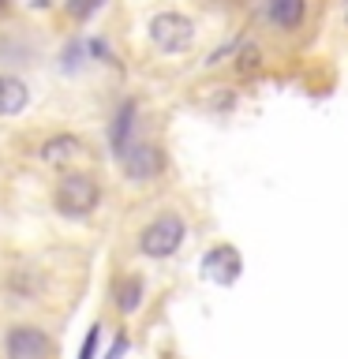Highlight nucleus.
Here are the masks:
<instances>
[{
    "instance_id": "1",
    "label": "nucleus",
    "mask_w": 348,
    "mask_h": 359,
    "mask_svg": "<svg viewBox=\"0 0 348 359\" xmlns=\"http://www.w3.org/2000/svg\"><path fill=\"white\" fill-rule=\"evenodd\" d=\"M53 202L64 217H90L101 202V184L90 172H64L56 180Z\"/></svg>"
},
{
    "instance_id": "2",
    "label": "nucleus",
    "mask_w": 348,
    "mask_h": 359,
    "mask_svg": "<svg viewBox=\"0 0 348 359\" xmlns=\"http://www.w3.org/2000/svg\"><path fill=\"white\" fill-rule=\"evenodd\" d=\"M187 240V224L180 213H161V217H154L146 229L139 232V251L146 258H173L180 247Z\"/></svg>"
},
{
    "instance_id": "3",
    "label": "nucleus",
    "mask_w": 348,
    "mask_h": 359,
    "mask_svg": "<svg viewBox=\"0 0 348 359\" xmlns=\"http://www.w3.org/2000/svg\"><path fill=\"white\" fill-rule=\"evenodd\" d=\"M146 30H150L154 49H161L168 56L187 53L191 45H195V19L184 15V11H157Z\"/></svg>"
},
{
    "instance_id": "4",
    "label": "nucleus",
    "mask_w": 348,
    "mask_h": 359,
    "mask_svg": "<svg viewBox=\"0 0 348 359\" xmlns=\"http://www.w3.org/2000/svg\"><path fill=\"white\" fill-rule=\"evenodd\" d=\"M120 168H123V176H128L131 184H150V180L161 176L165 154H161L157 142H131L128 154L120 157Z\"/></svg>"
},
{
    "instance_id": "5",
    "label": "nucleus",
    "mask_w": 348,
    "mask_h": 359,
    "mask_svg": "<svg viewBox=\"0 0 348 359\" xmlns=\"http://www.w3.org/2000/svg\"><path fill=\"white\" fill-rule=\"evenodd\" d=\"M53 341L38 325H11L4 333V359H49Z\"/></svg>"
},
{
    "instance_id": "6",
    "label": "nucleus",
    "mask_w": 348,
    "mask_h": 359,
    "mask_svg": "<svg viewBox=\"0 0 348 359\" xmlns=\"http://www.w3.org/2000/svg\"><path fill=\"white\" fill-rule=\"evenodd\" d=\"M243 273V255L236 251L232 243H213L206 255H202V277L213 280V285H221V288H229L236 285Z\"/></svg>"
},
{
    "instance_id": "7",
    "label": "nucleus",
    "mask_w": 348,
    "mask_h": 359,
    "mask_svg": "<svg viewBox=\"0 0 348 359\" xmlns=\"http://www.w3.org/2000/svg\"><path fill=\"white\" fill-rule=\"evenodd\" d=\"M83 154V142L75 139V135H53V139H45L41 142V150H38V157L45 165H53V168H64V165H72L75 157Z\"/></svg>"
},
{
    "instance_id": "8",
    "label": "nucleus",
    "mask_w": 348,
    "mask_h": 359,
    "mask_svg": "<svg viewBox=\"0 0 348 359\" xmlns=\"http://www.w3.org/2000/svg\"><path fill=\"white\" fill-rule=\"evenodd\" d=\"M135 112H139V105L128 97L123 105L116 109V116H112V128H109V146H112V157H120L128 154V146H131V128H135Z\"/></svg>"
},
{
    "instance_id": "9",
    "label": "nucleus",
    "mask_w": 348,
    "mask_h": 359,
    "mask_svg": "<svg viewBox=\"0 0 348 359\" xmlns=\"http://www.w3.org/2000/svg\"><path fill=\"white\" fill-rule=\"evenodd\" d=\"M30 105V86L15 75L0 72V116H19Z\"/></svg>"
},
{
    "instance_id": "10",
    "label": "nucleus",
    "mask_w": 348,
    "mask_h": 359,
    "mask_svg": "<svg viewBox=\"0 0 348 359\" xmlns=\"http://www.w3.org/2000/svg\"><path fill=\"white\" fill-rule=\"evenodd\" d=\"M142 292H146V285H142L139 273H123V277H116V285H112V303H116L120 314H135L142 307Z\"/></svg>"
},
{
    "instance_id": "11",
    "label": "nucleus",
    "mask_w": 348,
    "mask_h": 359,
    "mask_svg": "<svg viewBox=\"0 0 348 359\" xmlns=\"http://www.w3.org/2000/svg\"><path fill=\"white\" fill-rule=\"evenodd\" d=\"M266 15L277 30H300L303 15H307V0H269Z\"/></svg>"
},
{
    "instance_id": "12",
    "label": "nucleus",
    "mask_w": 348,
    "mask_h": 359,
    "mask_svg": "<svg viewBox=\"0 0 348 359\" xmlns=\"http://www.w3.org/2000/svg\"><path fill=\"white\" fill-rule=\"evenodd\" d=\"M8 285H11V292H15L19 299H34V296H38V288H41L34 269H11Z\"/></svg>"
},
{
    "instance_id": "13",
    "label": "nucleus",
    "mask_w": 348,
    "mask_h": 359,
    "mask_svg": "<svg viewBox=\"0 0 348 359\" xmlns=\"http://www.w3.org/2000/svg\"><path fill=\"white\" fill-rule=\"evenodd\" d=\"M258 67H262V53H258V45H243L240 56H236V72L251 75V72H258Z\"/></svg>"
},
{
    "instance_id": "14",
    "label": "nucleus",
    "mask_w": 348,
    "mask_h": 359,
    "mask_svg": "<svg viewBox=\"0 0 348 359\" xmlns=\"http://www.w3.org/2000/svg\"><path fill=\"white\" fill-rule=\"evenodd\" d=\"M101 4H105V0H67L64 11H67V15H72L75 22H86V19L101 8Z\"/></svg>"
},
{
    "instance_id": "15",
    "label": "nucleus",
    "mask_w": 348,
    "mask_h": 359,
    "mask_svg": "<svg viewBox=\"0 0 348 359\" xmlns=\"http://www.w3.org/2000/svg\"><path fill=\"white\" fill-rule=\"evenodd\" d=\"M98 344H101V325H90V333L83 337V348H79V359H98Z\"/></svg>"
},
{
    "instance_id": "16",
    "label": "nucleus",
    "mask_w": 348,
    "mask_h": 359,
    "mask_svg": "<svg viewBox=\"0 0 348 359\" xmlns=\"http://www.w3.org/2000/svg\"><path fill=\"white\" fill-rule=\"evenodd\" d=\"M123 352H128V333H120L116 341H112V348H109V355H105V359H120Z\"/></svg>"
},
{
    "instance_id": "17",
    "label": "nucleus",
    "mask_w": 348,
    "mask_h": 359,
    "mask_svg": "<svg viewBox=\"0 0 348 359\" xmlns=\"http://www.w3.org/2000/svg\"><path fill=\"white\" fill-rule=\"evenodd\" d=\"M344 22H348V0H344Z\"/></svg>"
},
{
    "instance_id": "18",
    "label": "nucleus",
    "mask_w": 348,
    "mask_h": 359,
    "mask_svg": "<svg viewBox=\"0 0 348 359\" xmlns=\"http://www.w3.org/2000/svg\"><path fill=\"white\" fill-rule=\"evenodd\" d=\"M0 8H8V0H0Z\"/></svg>"
}]
</instances>
